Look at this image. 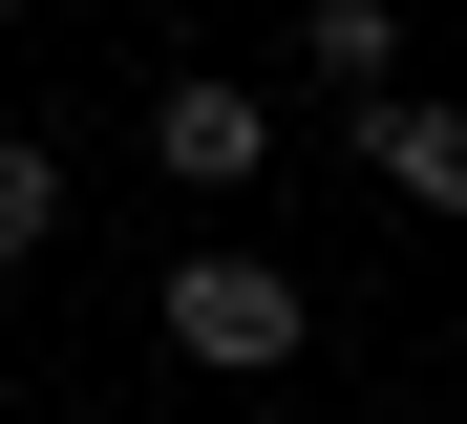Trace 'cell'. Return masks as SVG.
<instances>
[{"mask_svg": "<svg viewBox=\"0 0 467 424\" xmlns=\"http://www.w3.org/2000/svg\"><path fill=\"white\" fill-rule=\"evenodd\" d=\"M149 318H171V361H213V382H276L297 361V276H276V254H171Z\"/></svg>", "mask_w": 467, "mask_h": 424, "instance_id": "cell-1", "label": "cell"}, {"mask_svg": "<svg viewBox=\"0 0 467 424\" xmlns=\"http://www.w3.org/2000/svg\"><path fill=\"white\" fill-rule=\"evenodd\" d=\"M149 170H171V191H255V170H276V85L171 64V85H149Z\"/></svg>", "mask_w": 467, "mask_h": 424, "instance_id": "cell-2", "label": "cell"}, {"mask_svg": "<svg viewBox=\"0 0 467 424\" xmlns=\"http://www.w3.org/2000/svg\"><path fill=\"white\" fill-rule=\"evenodd\" d=\"M276 43H297V85H319V107L361 128V107H382V85H404V0H297V22H276Z\"/></svg>", "mask_w": 467, "mask_h": 424, "instance_id": "cell-3", "label": "cell"}, {"mask_svg": "<svg viewBox=\"0 0 467 424\" xmlns=\"http://www.w3.org/2000/svg\"><path fill=\"white\" fill-rule=\"evenodd\" d=\"M361 170L404 212H467V107H404V85H382V107H361Z\"/></svg>", "mask_w": 467, "mask_h": 424, "instance_id": "cell-4", "label": "cell"}, {"mask_svg": "<svg viewBox=\"0 0 467 424\" xmlns=\"http://www.w3.org/2000/svg\"><path fill=\"white\" fill-rule=\"evenodd\" d=\"M22 254H64V149L0 128V276H22Z\"/></svg>", "mask_w": 467, "mask_h": 424, "instance_id": "cell-5", "label": "cell"}, {"mask_svg": "<svg viewBox=\"0 0 467 424\" xmlns=\"http://www.w3.org/2000/svg\"><path fill=\"white\" fill-rule=\"evenodd\" d=\"M0 22H22V0H0Z\"/></svg>", "mask_w": 467, "mask_h": 424, "instance_id": "cell-6", "label": "cell"}]
</instances>
